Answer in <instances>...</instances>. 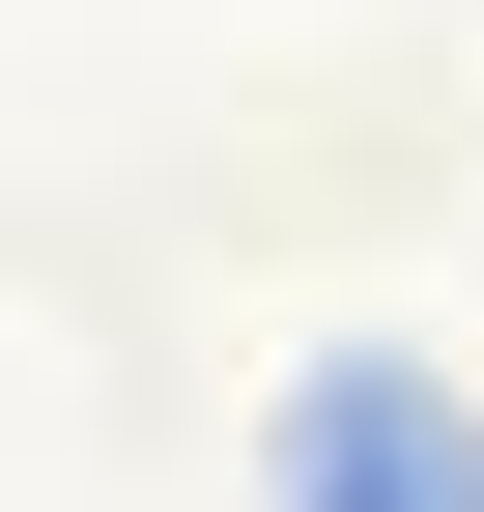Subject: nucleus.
I'll return each mask as SVG.
<instances>
[{"label":"nucleus","instance_id":"nucleus-1","mask_svg":"<svg viewBox=\"0 0 484 512\" xmlns=\"http://www.w3.org/2000/svg\"><path fill=\"white\" fill-rule=\"evenodd\" d=\"M257 484H285V512H484V399H428L399 342H314Z\"/></svg>","mask_w":484,"mask_h":512}]
</instances>
